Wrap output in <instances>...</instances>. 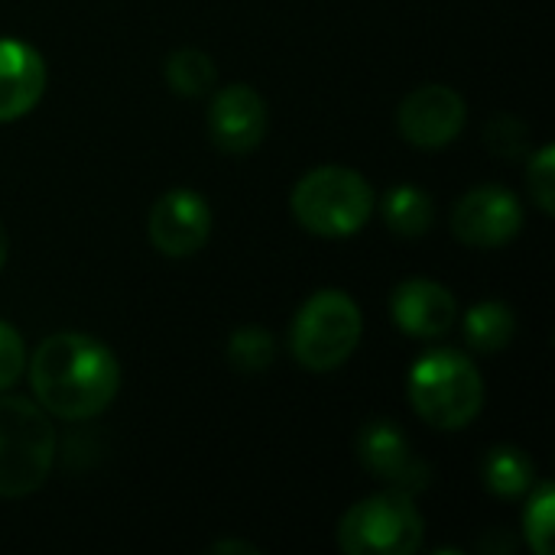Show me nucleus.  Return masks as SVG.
Wrapping results in <instances>:
<instances>
[{
    "label": "nucleus",
    "instance_id": "nucleus-1",
    "mask_svg": "<svg viewBox=\"0 0 555 555\" xmlns=\"http://www.w3.org/2000/svg\"><path fill=\"white\" fill-rule=\"evenodd\" d=\"M29 384L49 416L85 423L114 403L120 390V364L98 338L59 332L36 348L29 361Z\"/></svg>",
    "mask_w": 555,
    "mask_h": 555
},
{
    "label": "nucleus",
    "instance_id": "nucleus-2",
    "mask_svg": "<svg viewBox=\"0 0 555 555\" xmlns=\"http://www.w3.org/2000/svg\"><path fill=\"white\" fill-rule=\"evenodd\" d=\"M410 403L420 420L442 433H459L472 426V420L485 406V380L472 358L452 348H436L423 354L406 384Z\"/></svg>",
    "mask_w": 555,
    "mask_h": 555
},
{
    "label": "nucleus",
    "instance_id": "nucleus-3",
    "mask_svg": "<svg viewBox=\"0 0 555 555\" xmlns=\"http://www.w3.org/2000/svg\"><path fill=\"white\" fill-rule=\"evenodd\" d=\"M293 218L319 237H351L374 215L371 182L348 166H319L306 172L289 195Z\"/></svg>",
    "mask_w": 555,
    "mask_h": 555
},
{
    "label": "nucleus",
    "instance_id": "nucleus-4",
    "mask_svg": "<svg viewBox=\"0 0 555 555\" xmlns=\"http://www.w3.org/2000/svg\"><path fill=\"white\" fill-rule=\"evenodd\" d=\"M55 426L26 397H0V498L39 491L55 462Z\"/></svg>",
    "mask_w": 555,
    "mask_h": 555
},
{
    "label": "nucleus",
    "instance_id": "nucleus-5",
    "mask_svg": "<svg viewBox=\"0 0 555 555\" xmlns=\"http://www.w3.org/2000/svg\"><path fill=\"white\" fill-rule=\"evenodd\" d=\"M364 319L358 302L341 289L312 293L289 328V351L312 374L338 371L361 345Z\"/></svg>",
    "mask_w": 555,
    "mask_h": 555
},
{
    "label": "nucleus",
    "instance_id": "nucleus-6",
    "mask_svg": "<svg viewBox=\"0 0 555 555\" xmlns=\"http://www.w3.org/2000/svg\"><path fill=\"white\" fill-rule=\"evenodd\" d=\"M426 540V520L410 494L387 488L364 498L338 520V546L348 555H413Z\"/></svg>",
    "mask_w": 555,
    "mask_h": 555
},
{
    "label": "nucleus",
    "instance_id": "nucleus-7",
    "mask_svg": "<svg viewBox=\"0 0 555 555\" xmlns=\"http://www.w3.org/2000/svg\"><path fill=\"white\" fill-rule=\"evenodd\" d=\"M524 228V205L504 185H475L452 208V234L465 247H507Z\"/></svg>",
    "mask_w": 555,
    "mask_h": 555
},
{
    "label": "nucleus",
    "instance_id": "nucleus-8",
    "mask_svg": "<svg viewBox=\"0 0 555 555\" xmlns=\"http://www.w3.org/2000/svg\"><path fill=\"white\" fill-rule=\"evenodd\" d=\"M358 462L364 465L367 475L384 481L393 491H403L416 498L420 491L429 488L433 468L413 452L410 436L390 423V420H371L358 433Z\"/></svg>",
    "mask_w": 555,
    "mask_h": 555
},
{
    "label": "nucleus",
    "instance_id": "nucleus-9",
    "mask_svg": "<svg viewBox=\"0 0 555 555\" xmlns=\"http://www.w3.org/2000/svg\"><path fill=\"white\" fill-rule=\"evenodd\" d=\"M465 98L449 85H420L397 107V127L420 150H442L465 130Z\"/></svg>",
    "mask_w": 555,
    "mask_h": 555
},
{
    "label": "nucleus",
    "instance_id": "nucleus-10",
    "mask_svg": "<svg viewBox=\"0 0 555 555\" xmlns=\"http://www.w3.org/2000/svg\"><path fill=\"white\" fill-rule=\"evenodd\" d=\"M150 241L166 257H189L211 234V208L192 189H169L150 208Z\"/></svg>",
    "mask_w": 555,
    "mask_h": 555
},
{
    "label": "nucleus",
    "instance_id": "nucleus-11",
    "mask_svg": "<svg viewBox=\"0 0 555 555\" xmlns=\"http://www.w3.org/2000/svg\"><path fill=\"white\" fill-rule=\"evenodd\" d=\"M270 127L267 101L250 85H228L211 98L208 107V133L224 153H250L263 143Z\"/></svg>",
    "mask_w": 555,
    "mask_h": 555
},
{
    "label": "nucleus",
    "instance_id": "nucleus-12",
    "mask_svg": "<svg viewBox=\"0 0 555 555\" xmlns=\"http://www.w3.org/2000/svg\"><path fill=\"white\" fill-rule=\"evenodd\" d=\"M390 315L400 332L413 338H439L459 319L455 296L436 280H406L390 296Z\"/></svg>",
    "mask_w": 555,
    "mask_h": 555
},
{
    "label": "nucleus",
    "instance_id": "nucleus-13",
    "mask_svg": "<svg viewBox=\"0 0 555 555\" xmlns=\"http://www.w3.org/2000/svg\"><path fill=\"white\" fill-rule=\"evenodd\" d=\"M46 91V62L23 39H0V124L26 117Z\"/></svg>",
    "mask_w": 555,
    "mask_h": 555
},
{
    "label": "nucleus",
    "instance_id": "nucleus-14",
    "mask_svg": "<svg viewBox=\"0 0 555 555\" xmlns=\"http://www.w3.org/2000/svg\"><path fill=\"white\" fill-rule=\"evenodd\" d=\"M481 481L494 498H524L537 485L533 459L517 446H494L481 459Z\"/></svg>",
    "mask_w": 555,
    "mask_h": 555
},
{
    "label": "nucleus",
    "instance_id": "nucleus-15",
    "mask_svg": "<svg viewBox=\"0 0 555 555\" xmlns=\"http://www.w3.org/2000/svg\"><path fill=\"white\" fill-rule=\"evenodd\" d=\"M380 215H384V224L397 237L413 241V237H423L433 228L436 205L420 185H393L380 202Z\"/></svg>",
    "mask_w": 555,
    "mask_h": 555
},
{
    "label": "nucleus",
    "instance_id": "nucleus-16",
    "mask_svg": "<svg viewBox=\"0 0 555 555\" xmlns=\"http://www.w3.org/2000/svg\"><path fill=\"white\" fill-rule=\"evenodd\" d=\"M517 319L504 302H481L465 315V341L478 354H498L514 341Z\"/></svg>",
    "mask_w": 555,
    "mask_h": 555
},
{
    "label": "nucleus",
    "instance_id": "nucleus-17",
    "mask_svg": "<svg viewBox=\"0 0 555 555\" xmlns=\"http://www.w3.org/2000/svg\"><path fill=\"white\" fill-rule=\"evenodd\" d=\"M163 75L179 98H202L218 81L215 59L202 49H176L172 55H166Z\"/></svg>",
    "mask_w": 555,
    "mask_h": 555
},
{
    "label": "nucleus",
    "instance_id": "nucleus-18",
    "mask_svg": "<svg viewBox=\"0 0 555 555\" xmlns=\"http://www.w3.org/2000/svg\"><path fill=\"white\" fill-rule=\"evenodd\" d=\"M273 354H276V341L270 332L257 328V325H247V328H237L228 341V361L237 374H260L273 364Z\"/></svg>",
    "mask_w": 555,
    "mask_h": 555
},
{
    "label": "nucleus",
    "instance_id": "nucleus-19",
    "mask_svg": "<svg viewBox=\"0 0 555 555\" xmlns=\"http://www.w3.org/2000/svg\"><path fill=\"white\" fill-rule=\"evenodd\" d=\"M530 501H527V511H524V533H527V543L537 555L553 553V511H555V491L550 481H540L533 485L530 491Z\"/></svg>",
    "mask_w": 555,
    "mask_h": 555
},
{
    "label": "nucleus",
    "instance_id": "nucleus-20",
    "mask_svg": "<svg viewBox=\"0 0 555 555\" xmlns=\"http://www.w3.org/2000/svg\"><path fill=\"white\" fill-rule=\"evenodd\" d=\"M485 146L498 159H517L530 150V124L517 114H494L485 124Z\"/></svg>",
    "mask_w": 555,
    "mask_h": 555
},
{
    "label": "nucleus",
    "instance_id": "nucleus-21",
    "mask_svg": "<svg viewBox=\"0 0 555 555\" xmlns=\"http://www.w3.org/2000/svg\"><path fill=\"white\" fill-rule=\"evenodd\" d=\"M527 185H530V195L533 202L540 205L543 215H553L555 211V150L553 146H543L537 156H530V166H527Z\"/></svg>",
    "mask_w": 555,
    "mask_h": 555
},
{
    "label": "nucleus",
    "instance_id": "nucleus-22",
    "mask_svg": "<svg viewBox=\"0 0 555 555\" xmlns=\"http://www.w3.org/2000/svg\"><path fill=\"white\" fill-rule=\"evenodd\" d=\"M23 367H26L23 338H20V332L10 322L0 319V393L16 384V377L23 374Z\"/></svg>",
    "mask_w": 555,
    "mask_h": 555
},
{
    "label": "nucleus",
    "instance_id": "nucleus-23",
    "mask_svg": "<svg viewBox=\"0 0 555 555\" xmlns=\"http://www.w3.org/2000/svg\"><path fill=\"white\" fill-rule=\"evenodd\" d=\"M211 553H257V546H250L244 540H221L211 546Z\"/></svg>",
    "mask_w": 555,
    "mask_h": 555
},
{
    "label": "nucleus",
    "instance_id": "nucleus-24",
    "mask_svg": "<svg viewBox=\"0 0 555 555\" xmlns=\"http://www.w3.org/2000/svg\"><path fill=\"white\" fill-rule=\"evenodd\" d=\"M7 257H10V234H7V224H3V218H0V270H3V263H7Z\"/></svg>",
    "mask_w": 555,
    "mask_h": 555
}]
</instances>
